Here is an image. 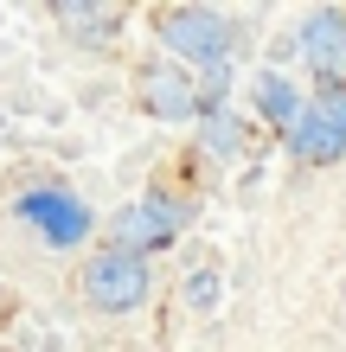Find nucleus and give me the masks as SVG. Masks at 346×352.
I'll return each mask as SVG.
<instances>
[{
    "instance_id": "423d86ee",
    "label": "nucleus",
    "mask_w": 346,
    "mask_h": 352,
    "mask_svg": "<svg viewBox=\"0 0 346 352\" xmlns=\"http://www.w3.org/2000/svg\"><path fill=\"white\" fill-rule=\"evenodd\" d=\"M141 109L160 116V122L199 116V77L186 65H148V71H141Z\"/></svg>"
},
{
    "instance_id": "7ed1b4c3",
    "label": "nucleus",
    "mask_w": 346,
    "mask_h": 352,
    "mask_svg": "<svg viewBox=\"0 0 346 352\" xmlns=\"http://www.w3.org/2000/svg\"><path fill=\"white\" fill-rule=\"evenodd\" d=\"M289 154L308 160V167H334L346 154V84L321 90L308 109H301V122L289 129Z\"/></svg>"
},
{
    "instance_id": "20e7f679",
    "label": "nucleus",
    "mask_w": 346,
    "mask_h": 352,
    "mask_svg": "<svg viewBox=\"0 0 346 352\" xmlns=\"http://www.w3.org/2000/svg\"><path fill=\"white\" fill-rule=\"evenodd\" d=\"M180 231H186V205L167 199V192H141L129 212L116 218V237H122V250H160V243H173Z\"/></svg>"
},
{
    "instance_id": "6e6552de",
    "label": "nucleus",
    "mask_w": 346,
    "mask_h": 352,
    "mask_svg": "<svg viewBox=\"0 0 346 352\" xmlns=\"http://www.w3.org/2000/svg\"><path fill=\"white\" fill-rule=\"evenodd\" d=\"M257 109L270 116L276 129H295V122H301V109H308V102L295 96V84H289V77H282V71H263V77H257Z\"/></svg>"
},
{
    "instance_id": "1a4fd4ad",
    "label": "nucleus",
    "mask_w": 346,
    "mask_h": 352,
    "mask_svg": "<svg viewBox=\"0 0 346 352\" xmlns=\"http://www.w3.org/2000/svg\"><path fill=\"white\" fill-rule=\"evenodd\" d=\"M52 13L65 19L71 32H84V38H109L122 26V7H103V0H58Z\"/></svg>"
},
{
    "instance_id": "f257e3e1",
    "label": "nucleus",
    "mask_w": 346,
    "mask_h": 352,
    "mask_svg": "<svg viewBox=\"0 0 346 352\" xmlns=\"http://www.w3.org/2000/svg\"><path fill=\"white\" fill-rule=\"evenodd\" d=\"M154 26L173 65H225L231 58V19L218 7H160Z\"/></svg>"
},
{
    "instance_id": "9b49d317",
    "label": "nucleus",
    "mask_w": 346,
    "mask_h": 352,
    "mask_svg": "<svg viewBox=\"0 0 346 352\" xmlns=\"http://www.w3.org/2000/svg\"><path fill=\"white\" fill-rule=\"evenodd\" d=\"M186 301L193 307H212L218 301V269H193V276H186Z\"/></svg>"
},
{
    "instance_id": "0eeeda50",
    "label": "nucleus",
    "mask_w": 346,
    "mask_h": 352,
    "mask_svg": "<svg viewBox=\"0 0 346 352\" xmlns=\"http://www.w3.org/2000/svg\"><path fill=\"white\" fill-rule=\"evenodd\" d=\"M301 58L314 77H327V90L346 77V7H321L301 26Z\"/></svg>"
},
{
    "instance_id": "f03ea898",
    "label": "nucleus",
    "mask_w": 346,
    "mask_h": 352,
    "mask_svg": "<svg viewBox=\"0 0 346 352\" xmlns=\"http://www.w3.org/2000/svg\"><path fill=\"white\" fill-rule=\"evenodd\" d=\"M148 288H154V276H148V263H141L135 250H96L90 263H84V301L96 307V314H129V307H141L148 301Z\"/></svg>"
},
{
    "instance_id": "39448f33",
    "label": "nucleus",
    "mask_w": 346,
    "mask_h": 352,
    "mask_svg": "<svg viewBox=\"0 0 346 352\" xmlns=\"http://www.w3.org/2000/svg\"><path fill=\"white\" fill-rule=\"evenodd\" d=\"M19 218H26L45 243H58V250H71V243L90 237V212L71 192H58V186H32V192H19Z\"/></svg>"
},
{
    "instance_id": "9d476101",
    "label": "nucleus",
    "mask_w": 346,
    "mask_h": 352,
    "mask_svg": "<svg viewBox=\"0 0 346 352\" xmlns=\"http://www.w3.org/2000/svg\"><path fill=\"white\" fill-rule=\"evenodd\" d=\"M206 148H212V154H237V148H244V122L212 109V116H206Z\"/></svg>"
}]
</instances>
